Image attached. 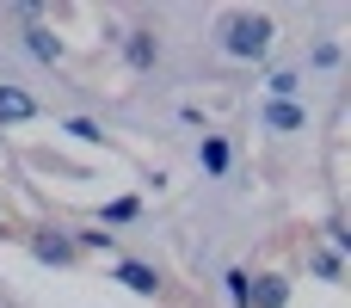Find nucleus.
<instances>
[{
    "label": "nucleus",
    "instance_id": "obj_3",
    "mask_svg": "<svg viewBox=\"0 0 351 308\" xmlns=\"http://www.w3.org/2000/svg\"><path fill=\"white\" fill-rule=\"evenodd\" d=\"M265 123H271V130H302L308 111H302L296 99H271V105H265Z\"/></svg>",
    "mask_w": 351,
    "mask_h": 308
},
{
    "label": "nucleus",
    "instance_id": "obj_1",
    "mask_svg": "<svg viewBox=\"0 0 351 308\" xmlns=\"http://www.w3.org/2000/svg\"><path fill=\"white\" fill-rule=\"evenodd\" d=\"M222 49L241 56V62L265 56V49H271V19H265V12H234V19L222 25Z\"/></svg>",
    "mask_w": 351,
    "mask_h": 308
},
{
    "label": "nucleus",
    "instance_id": "obj_13",
    "mask_svg": "<svg viewBox=\"0 0 351 308\" xmlns=\"http://www.w3.org/2000/svg\"><path fill=\"white\" fill-rule=\"evenodd\" d=\"M296 93V74H271V99H290Z\"/></svg>",
    "mask_w": 351,
    "mask_h": 308
},
{
    "label": "nucleus",
    "instance_id": "obj_2",
    "mask_svg": "<svg viewBox=\"0 0 351 308\" xmlns=\"http://www.w3.org/2000/svg\"><path fill=\"white\" fill-rule=\"evenodd\" d=\"M284 308L290 303V284H284V278H259V284H247V308Z\"/></svg>",
    "mask_w": 351,
    "mask_h": 308
},
{
    "label": "nucleus",
    "instance_id": "obj_9",
    "mask_svg": "<svg viewBox=\"0 0 351 308\" xmlns=\"http://www.w3.org/2000/svg\"><path fill=\"white\" fill-rule=\"evenodd\" d=\"M197 161H204L210 173H222V167H228V142H216V136H204V148H197Z\"/></svg>",
    "mask_w": 351,
    "mask_h": 308
},
{
    "label": "nucleus",
    "instance_id": "obj_7",
    "mask_svg": "<svg viewBox=\"0 0 351 308\" xmlns=\"http://www.w3.org/2000/svg\"><path fill=\"white\" fill-rule=\"evenodd\" d=\"M25 49H31L37 62H62V43H56L43 25H31V31H25Z\"/></svg>",
    "mask_w": 351,
    "mask_h": 308
},
{
    "label": "nucleus",
    "instance_id": "obj_5",
    "mask_svg": "<svg viewBox=\"0 0 351 308\" xmlns=\"http://www.w3.org/2000/svg\"><path fill=\"white\" fill-rule=\"evenodd\" d=\"M37 105H31V93H19V86H0V123H25Z\"/></svg>",
    "mask_w": 351,
    "mask_h": 308
},
{
    "label": "nucleus",
    "instance_id": "obj_8",
    "mask_svg": "<svg viewBox=\"0 0 351 308\" xmlns=\"http://www.w3.org/2000/svg\"><path fill=\"white\" fill-rule=\"evenodd\" d=\"M123 49H130V62H136V68H154V56H160L154 31H130V43H123Z\"/></svg>",
    "mask_w": 351,
    "mask_h": 308
},
{
    "label": "nucleus",
    "instance_id": "obj_12",
    "mask_svg": "<svg viewBox=\"0 0 351 308\" xmlns=\"http://www.w3.org/2000/svg\"><path fill=\"white\" fill-rule=\"evenodd\" d=\"M130 216H136V198H117V204L105 210V222H130Z\"/></svg>",
    "mask_w": 351,
    "mask_h": 308
},
{
    "label": "nucleus",
    "instance_id": "obj_11",
    "mask_svg": "<svg viewBox=\"0 0 351 308\" xmlns=\"http://www.w3.org/2000/svg\"><path fill=\"white\" fill-rule=\"evenodd\" d=\"M247 284H253L247 272H228V296H234V308H247Z\"/></svg>",
    "mask_w": 351,
    "mask_h": 308
},
{
    "label": "nucleus",
    "instance_id": "obj_10",
    "mask_svg": "<svg viewBox=\"0 0 351 308\" xmlns=\"http://www.w3.org/2000/svg\"><path fill=\"white\" fill-rule=\"evenodd\" d=\"M68 136H80V142H99V123H93V117H68Z\"/></svg>",
    "mask_w": 351,
    "mask_h": 308
},
{
    "label": "nucleus",
    "instance_id": "obj_4",
    "mask_svg": "<svg viewBox=\"0 0 351 308\" xmlns=\"http://www.w3.org/2000/svg\"><path fill=\"white\" fill-rule=\"evenodd\" d=\"M31 253H37L43 265H68V259H74V241H62V235H37Z\"/></svg>",
    "mask_w": 351,
    "mask_h": 308
},
{
    "label": "nucleus",
    "instance_id": "obj_6",
    "mask_svg": "<svg viewBox=\"0 0 351 308\" xmlns=\"http://www.w3.org/2000/svg\"><path fill=\"white\" fill-rule=\"evenodd\" d=\"M117 278H123L136 296H154V290H160V278H154L148 265H136V259H123V265H117Z\"/></svg>",
    "mask_w": 351,
    "mask_h": 308
}]
</instances>
